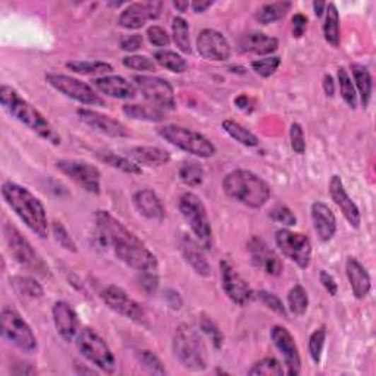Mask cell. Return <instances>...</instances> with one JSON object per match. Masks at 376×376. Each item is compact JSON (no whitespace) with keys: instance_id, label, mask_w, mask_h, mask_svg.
<instances>
[{"instance_id":"54","label":"cell","mask_w":376,"mask_h":376,"mask_svg":"<svg viewBox=\"0 0 376 376\" xmlns=\"http://www.w3.org/2000/svg\"><path fill=\"white\" fill-rule=\"evenodd\" d=\"M147 39L150 43L158 47H168L171 45V35L159 25H152L147 28Z\"/></svg>"},{"instance_id":"17","label":"cell","mask_w":376,"mask_h":376,"mask_svg":"<svg viewBox=\"0 0 376 376\" xmlns=\"http://www.w3.org/2000/svg\"><path fill=\"white\" fill-rule=\"evenodd\" d=\"M197 52L206 61L225 62L231 58V45L222 33L204 28L197 37Z\"/></svg>"},{"instance_id":"59","label":"cell","mask_w":376,"mask_h":376,"mask_svg":"<svg viewBox=\"0 0 376 376\" xmlns=\"http://www.w3.org/2000/svg\"><path fill=\"white\" fill-rule=\"evenodd\" d=\"M234 105L240 110H242L244 114H252V112L254 110V100L250 96H247V94H244V93L240 94V96L234 100Z\"/></svg>"},{"instance_id":"14","label":"cell","mask_w":376,"mask_h":376,"mask_svg":"<svg viewBox=\"0 0 376 376\" xmlns=\"http://www.w3.org/2000/svg\"><path fill=\"white\" fill-rule=\"evenodd\" d=\"M136 88L143 94V98L162 110H174L177 107L175 91L169 81L155 77V75H136L133 78Z\"/></svg>"},{"instance_id":"45","label":"cell","mask_w":376,"mask_h":376,"mask_svg":"<svg viewBox=\"0 0 376 376\" xmlns=\"http://www.w3.org/2000/svg\"><path fill=\"white\" fill-rule=\"evenodd\" d=\"M325 341H327V327L325 325L315 329L312 335L309 336V354L316 365H319L322 360Z\"/></svg>"},{"instance_id":"5","label":"cell","mask_w":376,"mask_h":376,"mask_svg":"<svg viewBox=\"0 0 376 376\" xmlns=\"http://www.w3.org/2000/svg\"><path fill=\"white\" fill-rule=\"evenodd\" d=\"M172 350L187 370L204 372L208 369V350L200 334L190 325L182 324L175 329Z\"/></svg>"},{"instance_id":"16","label":"cell","mask_w":376,"mask_h":376,"mask_svg":"<svg viewBox=\"0 0 376 376\" xmlns=\"http://www.w3.org/2000/svg\"><path fill=\"white\" fill-rule=\"evenodd\" d=\"M219 266L222 290L225 291V294L228 295L233 303L238 306H246L253 297V290L249 286V282L238 274L230 260L223 259Z\"/></svg>"},{"instance_id":"29","label":"cell","mask_w":376,"mask_h":376,"mask_svg":"<svg viewBox=\"0 0 376 376\" xmlns=\"http://www.w3.org/2000/svg\"><path fill=\"white\" fill-rule=\"evenodd\" d=\"M278 46H279L278 39L265 33H259V31H252V33L244 34L238 42V47L241 52L262 54V56L272 54L274 52L278 50Z\"/></svg>"},{"instance_id":"39","label":"cell","mask_w":376,"mask_h":376,"mask_svg":"<svg viewBox=\"0 0 376 376\" xmlns=\"http://www.w3.org/2000/svg\"><path fill=\"white\" fill-rule=\"evenodd\" d=\"M153 58L162 68L171 71V72H175V74H182L188 68V64L182 58V56L177 52H172V50H168V49L158 50V52H155Z\"/></svg>"},{"instance_id":"57","label":"cell","mask_w":376,"mask_h":376,"mask_svg":"<svg viewBox=\"0 0 376 376\" xmlns=\"http://www.w3.org/2000/svg\"><path fill=\"white\" fill-rule=\"evenodd\" d=\"M140 286L147 293H155L158 290V286H159V279L156 276V272H141Z\"/></svg>"},{"instance_id":"22","label":"cell","mask_w":376,"mask_h":376,"mask_svg":"<svg viewBox=\"0 0 376 376\" xmlns=\"http://www.w3.org/2000/svg\"><path fill=\"white\" fill-rule=\"evenodd\" d=\"M328 193L332 201L336 204V208L341 211V213L344 215V218L347 219V222L351 225V227L356 230L360 228V223H362L360 211L359 208H357V204L351 200V197L348 196L340 175H332L329 185H328Z\"/></svg>"},{"instance_id":"62","label":"cell","mask_w":376,"mask_h":376,"mask_svg":"<svg viewBox=\"0 0 376 376\" xmlns=\"http://www.w3.org/2000/svg\"><path fill=\"white\" fill-rule=\"evenodd\" d=\"M212 5H213V2H204V0H196V2L190 4V6L193 8V11H194L196 13H203V12H206V11H208Z\"/></svg>"},{"instance_id":"38","label":"cell","mask_w":376,"mask_h":376,"mask_svg":"<svg viewBox=\"0 0 376 376\" xmlns=\"http://www.w3.org/2000/svg\"><path fill=\"white\" fill-rule=\"evenodd\" d=\"M98 158L103 163L118 169V171H121V172L129 174V175H140L143 172L140 165H137L133 159L117 155L114 152H99Z\"/></svg>"},{"instance_id":"52","label":"cell","mask_w":376,"mask_h":376,"mask_svg":"<svg viewBox=\"0 0 376 376\" xmlns=\"http://www.w3.org/2000/svg\"><path fill=\"white\" fill-rule=\"evenodd\" d=\"M290 141H291V148L294 150V153L297 155H305L306 152V137H305V129L303 127L294 122L290 127Z\"/></svg>"},{"instance_id":"6","label":"cell","mask_w":376,"mask_h":376,"mask_svg":"<svg viewBox=\"0 0 376 376\" xmlns=\"http://www.w3.org/2000/svg\"><path fill=\"white\" fill-rule=\"evenodd\" d=\"M178 208L182 218L190 225L196 241L204 250H211L213 246V234L206 206L194 193H184L178 200Z\"/></svg>"},{"instance_id":"46","label":"cell","mask_w":376,"mask_h":376,"mask_svg":"<svg viewBox=\"0 0 376 376\" xmlns=\"http://www.w3.org/2000/svg\"><path fill=\"white\" fill-rule=\"evenodd\" d=\"M50 231H52V235L54 238V241L59 244V246L66 250V252H71V253H77L78 249H77V242L74 241V238L71 237V234L68 233V230L65 228V225L59 221H54L52 223L50 227Z\"/></svg>"},{"instance_id":"30","label":"cell","mask_w":376,"mask_h":376,"mask_svg":"<svg viewBox=\"0 0 376 376\" xmlns=\"http://www.w3.org/2000/svg\"><path fill=\"white\" fill-rule=\"evenodd\" d=\"M129 159H133L137 165L147 168H160L171 162V155L166 150L153 146H137L128 152Z\"/></svg>"},{"instance_id":"49","label":"cell","mask_w":376,"mask_h":376,"mask_svg":"<svg viewBox=\"0 0 376 376\" xmlns=\"http://www.w3.org/2000/svg\"><path fill=\"white\" fill-rule=\"evenodd\" d=\"M281 65V58L278 56H269L265 59H256L252 62V69L262 78H269L276 72Z\"/></svg>"},{"instance_id":"20","label":"cell","mask_w":376,"mask_h":376,"mask_svg":"<svg viewBox=\"0 0 376 376\" xmlns=\"http://www.w3.org/2000/svg\"><path fill=\"white\" fill-rule=\"evenodd\" d=\"M77 115L86 125H88L90 128L98 131V133L103 136H107L112 139H125L129 136L128 128L121 121L112 118L109 115L100 114V112L98 110L80 107L77 109Z\"/></svg>"},{"instance_id":"28","label":"cell","mask_w":376,"mask_h":376,"mask_svg":"<svg viewBox=\"0 0 376 376\" xmlns=\"http://www.w3.org/2000/svg\"><path fill=\"white\" fill-rule=\"evenodd\" d=\"M133 203L136 206L137 212L150 219V221H163L166 211L162 200L159 196L150 190V188H143V190H139L133 196Z\"/></svg>"},{"instance_id":"26","label":"cell","mask_w":376,"mask_h":376,"mask_svg":"<svg viewBox=\"0 0 376 376\" xmlns=\"http://www.w3.org/2000/svg\"><path fill=\"white\" fill-rule=\"evenodd\" d=\"M346 275L353 295L359 300L366 298L372 290V279L366 268L353 256L346 260Z\"/></svg>"},{"instance_id":"4","label":"cell","mask_w":376,"mask_h":376,"mask_svg":"<svg viewBox=\"0 0 376 376\" xmlns=\"http://www.w3.org/2000/svg\"><path fill=\"white\" fill-rule=\"evenodd\" d=\"M222 188L230 199L250 209L263 208L271 197L269 184L249 169H234L225 175Z\"/></svg>"},{"instance_id":"44","label":"cell","mask_w":376,"mask_h":376,"mask_svg":"<svg viewBox=\"0 0 376 376\" xmlns=\"http://www.w3.org/2000/svg\"><path fill=\"white\" fill-rule=\"evenodd\" d=\"M338 84H340V93L343 100L347 103L348 107L356 109L357 106V93L353 84V80L346 68L338 69Z\"/></svg>"},{"instance_id":"2","label":"cell","mask_w":376,"mask_h":376,"mask_svg":"<svg viewBox=\"0 0 376 376\" xmlns=\"http://www.w3.org/2000/svg\"><path fill=\"white\" fill-rule=\"evenodd\" d=\"M2 196L6 204L27 225L31 233L40 238L49 237L50 227L47 213L39 197L34 196L28 188L12 181L4 182Z\"/></svg>"},{"instance_id":"43","label":"cell","mask_w":376,"mask_h":376,"mask_svg":"<svg viewBox=\"0 0 376 376\" xmlns=\"http://www.w3.org/2000/svg\"><path fill=\"white\" fill-rule=\"evenodd\" d=\"M284 373V368L275 357H265V359L254 363L249 370L250 376H282Z\"/></svg>"},{"instance_id":"48","label":"cell","mask_w":376,"mask_h":376,"mask_svg":"<svg viewBox=\"0 0 376 376\" xmlns=\"http://www.w3.org/2000/svg\"><path fill=\"white\" fill-rule=\"evenodd\" d=\"M122 65L128 69H133L137 72H152L156 69L155 61L147 58L143 54H129L122 59Z\"/></svg>"},{"instance_id":"21","label":"cell","mask_w":376,"mask_h":376,"mask_svg":"<svg viewBox=\"0 0 376 376\" xmlns=\"http://www.w3.org/2000/svg\"><path fill=\"white\" fill-rule=\"evenodd\" d=\"M52 317L56 332H58V335L65 343H71L77 338L81 331L80 317L69 303L62 302V300L56 302L52 307Z\"/></svg>"},{"instance_id":"7","label":"cell","mask_w":376,"mask_h":376,"mask_svg":"<svg viewBox=\"0 0 376 376\" xmlns=\"http://www.w3.org/2000/svg\"><path fill=\"white\" fill-rule=\"evenodd\" d=\"M158 134L169 144L201 159H209L216 153V147L209 139L190 128L169 124L158 128Z\"/></svg>"},{"instance_id":"40","label":"cell","mask_w":376,"mask_h":376,"mask_svg":"<svg viewBox=\"0 0 376 376\" xmlns=\"http://www.w3.org/2000/svg\"><path fill=\"white\" fill-rule=\"evenodd\" d=\"M172 39L175 46L182 53H192V40H190V25L181 16H175L172 20Z\"/></svg>"},{"instance_id":"15","label":"cell","mask_w":376,"mask_h":376,"mask_svg":"<svg viewBox=\"0 0 376 376\" xmlns=\"http://www.w3.org/2000/svg\"><path fill=\"white\" fill-rule=\"evenodd\" d=\"M103 303L115 313L131 319L133 322L143 324L146 319L144 309L134 298H131L125 290L118 286H109L100 294Z\"/></svg>"},{"instance_id":"23","label":"cell","mask_w":376,"mask_h":376,"mask_svg":"<svg viewBox=\"0 0 376 376\" xmlns=\"http://www.w3.org/2000/svg\"><path fill=\"white\" fill-rule=\"evenodd\" d=\"M249 252L254 266L260 268L271 276L281 275L284 265H282L281 259L266 246L265 241L260 238H253L249 244Z\"/></svg>"},{"instance_id":"25","label":"cell","mask_w":376,"mask_h":376,"mask_svg":"<svg viewBox=\"0 0 376 376\" xmlns=\"http://www.w3.org/2000/svg\"><path fill=\"white\" fill-rule=\"evenodd\" d=\"M94 87L112 99L131 100L137 94L136 86L129 83L127 78L121 77V75H105V77H99L94 80Z\"/></svg>"},{"instance_id":"8","label":"cell","mask_w":376,"mask_h":376,"mask_svg":"<svg viewBox=\"0 0 376 376\" xmlns=\"http://www.w3.org/2000/svg\"><path fill=\"white\" fill-rule=\"evenodd\" d=\"M80 353L105 373H115L117 359L103 338L91 328H83L75 338Z\"/></svg>"},{"instance_id":"51","label":"cell","mask_w":376,"mask_h":376,"mask_svg":"<svg viewBox=\"0 0 376 376\" xmlns=\"http://www.w3.org/2000/svg\"><path fill=\"white\" fill-rule=\"evenodd\" d=\"M269 218L275 223L284 225V227H288V228L290 227H294V225L297 223L295 215L293 213V211L290 208H287V206H284V204L275 206V208L269 212Z\"/></svg>"},{"instance_id":"18","label":"cell","mask_w":376,"mask_h":376,"mask_svg":"<svg viewBox=\"0 0 376 376\" xmlns=\"http://www.w3.org/2000/svg\"><path fill=\"white\" fill-rule=\"evenodd\" d=\"M271 340L274 346L278 348V351L282 354V359H284V365L287 368V373L290 376L300 375V372H302V357H300L298 347L291 332L284 327L275 325L271 329Z\"/></svg>"},{"instance_id":"1","label":"cell","mask_w":376,"mask_h":376,"mask_svg":"<svg viewBox=\"0 0 376 376\" xmlns=\"http://www.w3.org/2000/svg\"><path fill=\"white\" fill-rule=\"evenodd\" d=\"M94 219H96L100 237L112 249L119 262L139 272L158 271V257L121 221H118L107 211H98Z\"/></svg>"},{"instance_id":"53","label":"cell","mask_w":376,"mask_h":376,"mask_svg":"<svg viewBox=\"0 0 376 376\" xmlns=\"http://www.w3.org/2000/svg\"><path fill=\"white\" fill-rule=\"evenodd\" d=\"M200 328H201V331L206 335H208L211 338L213 346L216 348H221L222 347V344H223V335H222L221 329L215 325V322L211 321V319L208 316H201V319H200Z\"/></svg>"},{"instance_id":"42","label":"cell","mask_w":376,"mask_h":376,"mask_svg":"<svg viewBox=\"0 0 376 376\" xmlns=\"http://www.w3.org/2000/svg\"><path fill=\"white\" fill-rule=\"evenodd\" d=\"M180 180L188 187H199L203 184L204 171L197 162H184L180 168Z\"/></svg>"},{"instance_id":"19","label":"cell","mask_w":376,"mask_h":376,"mask_svg":"<svg viewBox=\"0 0 376 376\" xmlns=\"http://www.w3.org/2000/svg\"><path fill=\"white\" fill-rule=\"evenodd\" d=\"M163 4L162 2H139L128 5L118 18V25L125 30H140L147 21L156 20L160 16Z\"/></svg>"},{"instance_id":"36","label":"cell","mask_w":376,"mask_h":376,"mask_svg":"<svg viewBox=\"0 0 376 376\" xmlns=\"http://www.w3.org/2000/svg\"><path fill=\"white\" fill-rule=\"evenodd\" d=\"M11 287L15 290L16 294H20L25 298H42L45 295V290L40 286V282H37L31 276H23L16 275L11 278Z\"/></svg>"},{"instance_id":"13","label":"cell","mask_w":376,"mask_h":376,"mask_svg":"<svg viewBox=\"0 0 376 376\" xmlns=\"http://www.w3.org/2000/svg\"><path fill=\"white\" fill-rule=\"evenodd\" d=\"M56 168L74 181L84 192L90 194H100L102 192V172L98 166H94L86 160L78 159H61L56 162Z\"/></svg>"},{"instance_id":"10","label":"cell","mask_w":376,"mask_h":376,"mask_svg":"<svg viewBox=\"0 0 376 376\" xmlns=\"http://www.w3.org/2000/svg\"><path fill=\"white\" fill-rule=\"evenodd\" d=\"M0 321H2V335L11 344L25 353H33L39 347L31 327L15 309L4 307Z\"/></svg>"},{"instance_id":"9","label":"cell","mask_w":376,"mask_h":376,"mask_svg":"<svg viewBox=\"0 0 376 376\" xmlns=\"http://www.w3.org/2000/svg\"><path fill=\"white\" fill-rule=\"evenodd\" d=\"M5 240L9 254L16 263H20L23 268H27L28 271L37 272L43 276L50 275L49 266L33 249L31 242L11 223L5 225Z\"/></svg>"},{"instance_id":"34","label":"cell","mask_w":376,"mask_h":376,"mask_svg":"<svg viewBox=\"0 0 376 376\" xmlns=\"http://www.w3.org/2000/svg\"><path fill=\"white\" fill-rule=\"evenodd\" d=\"M293 4L291 2H274V4H266L257 9L256 12V21L262 25H269L272 23H276L282 18L287 16V13L291 11Z\"/></svg>"},{"instance_id":"32","label":"cell","mask_w":376,"mask_h":376,"mask_svg":"<svg viewBox=\"0 0 376 376\" xmlns=\"http://www.w3.org/2000/svg\"><path fill=\"white\" fill-rule=\"evenodd\" d=\"M350 71L353 74V80L356 83V87L357 90H359L362 106L366 109L372 98V88H373L372 74L365 65H360V64H351Z\"/></svg>"},{"instance_id":"61","label":"cell","mask_w":376,"mask_h":376,"mask_svg":"<svg viewBox=\"0 0 376 376\" xmlns=\"http://www.w3.org/2000/svg\"><path fill=\"white\" fill-rule=\"evenodd\" d=\"M166 300H168L169 306H171L172 309H180L181 305H182L181 297H180L178 293H175V291H168V294H166Z\"/></svg>"},{"instance_id":"56","label":"cell","mask_w":376,"mask_h":376,"mask_svg":"<svg viewBox=\"0 0 376 376\" xmlns=\"http://www.w3.org/2000/svg\"><path fill=\"white\" fill-rule=\"evenodd\" d=\"M293 37L295 39H300V37H303L306 30H307V16L303 13H295L293 16Z\"/></svg>"},{"instance_id":"12","label":"cell","mask_w":376,"mask_h":376,"mask_svg":"<svg viewBox=\"0 0 376 376\" xmlns=\"http://www.w3.org/2000/svg\"><path fill=\"white\" fill-rule=\"evenodd\" d=\"M275 242L279 252L294 262L298 268L307 269L312 263V242L310 238L302 233H295L288 228L278 230Z\"/></svg>"},{"instance_id":"55","label":"cell","mask_w":376,"mask_h":376,"mask_svg":"<svg viewBox=\"0 0 376 376\" xmlns=\"http://www.w3.org/2000/svg\"><path fill=\"white\" fill-rule=\"evenodd\" d=\"M143 43L144 40L140 34H128V35H124L119 40V47L124 52L134 53L143 47Z\"/></svg>"},{"instance_id":"24","label":"cell","mask_w":376,"mask_h":376,"mask_svg":"<svg viewBox=\"0 0 376 376\" xmlns=\"http://www.w3.org/2000/svg\"><path fill=\"white\" fill-rule=\"evenodd\" d=\"M313 230L322 242H329L336 233V218L328 204L315 201L310 208Z\"/></svg>"},{"instance_id":"27","label":"cell","mask_w":376,"mask_h":376,"mask_svg":"<svg viewBox=\"0 0 376 376\" xmlns=\"http://www.w3.org/2000/svg\"><path fill=\"white\" fill-rule=\"evenodd\" d=\"M180 250L185 262L190 265L199 275L201 276H211L212 269L208 259H206L203 253V247L196 241V238H192L190 235L182 234L180 240Z\"/></svg>"},{"instance_id":"11","label":"cell","mask_w":376,"mask_h":376,"mask_svg":"<svg viewBox=\"0 0 376 376\" xmlns=\"http://www.w3.org/2000/svg\"><path fill=\"white\" fill-rule=\"evenodd\" d=\"M46 81L56 91L62 93L64 96L87 106H105V100L99 96L98 91L87 83L69 77L65 74L49 72L46 74Z\"/></svg>"},{"instance_id":"3","label":"cell","mask_w":376,"mask_h":376,"mask_svg":"<svg viewBox=\"0 0 376 376\" xmlns=\"http://www.w3.org/2000/svg\"><path fill=\"white\" fill-rule=\"evenodd\" d=\"M0 103L12 118L30 128L40 139L52 146H59L62 143L59 133L53 128L49 119L11 86L4 84L0 87Z\"/></svg>"},{"instance_id":"35","label":"cell","mask_w":376,"mask_h":376,"mask_svg":"<svg viewBox=\"0 0 376 376\" xmlns=\"http://www.w3.org/2000/svg\"><path fill=\"white\" fill-rule=\"evenodd\" d=\"M222 128L225 133H227L233 140L240 143L241 146L246 147H256L260 144V140L256 134H253L250 129L246 127H242L241 124L233 121V119H225L222 122Z\"/></svg>"},{"instance_id":"41","label":"cell","mask_w":376,"mask_h":376,"mask_svg":"<svg viewBox=\"0 0 376 376\" xmlns=\"http://www.w3.org/2000/svg\"><path fill=\"white\" fill-rule=\"evenodd\" d=\"M288 309L295 316H303L309 309V294L303 286H294L287 295Z\"/></svg>"},{"instance_id":"60","label":"cell","mask_w":376,"mask_h":376,"mask_svg":"<svg viewBox=\"0 0 376 376\" xmlns=\"http://www.w3.org/2000/svg\"><path fill=\"white\" fill-rule=\"evenodd\" d=\"M322 86H324V91L328 98H332L334 93H335V81L332 78V75L325 74L324 75V80H322Z\"/></svg>"},{"instance_id":"33","label":"cell","mask_w":376,"mask_h":376,"mask_svg":"<svg viewBox=\"0 0 376 376\" xmlns=\"http://www.w3.org/2000/svg\"><path fill=\"white\" fill-rule=\"evenodd\" d=\"M324 37L328 45L338 47L341 43V30H340V12H338L335 4H327L325 21H324Z\"/></svg>"},{"instance_id":"37","label":"cell","mask_w":376,"mask_h":376,"mask_svg":"<svg viewBox=\"0 0 376 376\" xmlns=\"http://www.w3.org/2000/svg\"><path fill=\"white\" fill-rule=\"evenodd\" d=\"M66 68L75 74L80 75H94V77H105L110 75L114 66L100 61H71L66 62Z\"/></svg>"},{"instance_id":"63","label":"cell","mask_w":376,"mask_h":376,"mask_svg":"<svg viewBox=\"0 0 376 376\" xmlns=\"http://www.w3.org/2000/svg\"><path fill=\"white\" fill-rule=\"evenodd\" d=\"M325 9H327V4H324V2H315L313 4V11H315L316 16H322L325 13Z\"/></svg>"},{"instance_id":"58","label":"cell","mask_w":376,"mask_h":376,"mask_svg":"<svg viewBox=\"0 0 376 376\" xmlns=\"http://www.w3.org/2000/svg\"><path fill=\"white\" fill-rule=\"evenodd\" d=\"M319 281H321V284L324 286V288L327 290V293L332 297H335L338 294V284H336V281L335 278L327 272L325 269L321 271V274H319Z\"/></svg>"},{"instance_id":"64","label":"cell","mask_w":376,"mask_h":376,"mask_svg":"<svg viewBox=\"0 0 376 376\" xmlns=\"http://www.w3.org/2000/svg\"><path fill=\"white\" fill-rule=\"evenodd\" d=\"M188 6H190V4L185 2V0H177V2H174V8L180 12H185L188 9Z\"/></svg>"},{"instance_id":"50","label":"cell","mask_w":376,"mask_h":376,"mask_svg":"<svg viewBox=\"0 0 376 376\" xmlns=\"http://www.w3.org/2000/svg\"><path fill=\"white\" fill-rule=\"evenodd\" d=\"M257 298L268 309H271L272 312H275L276 315H279L282 317H287L288 316L287 307L284 306V303H282V300L276 294L269 293V291H265V290H260V291H257Z\"/></svg>"},{"instance_id":"31","label":"cell","mask_w":376,"mask_h":376,"mask_svg":"<svg viewBox=\"0 0 376 376\" xmlns=\"http://www.w3.org/2000/svg\"><path fill=\"white\" fill-rule=\"evenodd\" d=\"M124 114L136 121H147V122H160L165 119V110L160 107L148 103V105H137L127 103L122 106Z\"/></svg>"},{"instance_id":"47","label":"cell","mask_w":376,"mask_h":376,"mask_svg":"<svg viewBox=\"0 0 376 376\" xmlns=\"http://www.w3.org/2000/svg\"><path fill=\"white\" fill-rule=\"evenodd\" d=\"M137 359L140 365L150 373L155 375H166V369L163 366V362L159 357L150 350H141L137 353Z\"/></svg>"}]
</instances>
